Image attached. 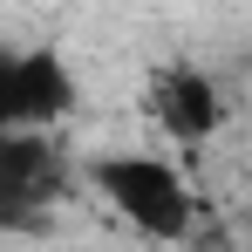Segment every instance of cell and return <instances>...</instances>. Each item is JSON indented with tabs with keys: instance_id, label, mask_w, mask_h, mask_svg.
<instances>
[{
	"instance_id": "cell-1",
	"label": "cell",
	"mask_w": 252,
	"mask_h": 252,
	"mask_svg": "<svg viewBox=\"0 0 252 252\" xmlns=\"http://www.w3.org/2000/svg\"><path fill=\"white\" fill-rule=\"evenodd\" d=\"M89 184L102 191V205L129 232H143V239H191L198 198H191L184 170L164 164L157 150H109V157L89 164Z\"/></svg>"
},
{
	"instance_id": "cell-2",
	"label": "cell",
	"mask_w": 252,
	"mask_h": 252,
	"mask_svg": "<svg viewBox=\"0 0 252 252\" xmlns=\"http://www.w3.org/2000/svg\"><path fill=\"white\" fill-rule=\"evenodd\" d=\"M143 102H150V116H157V129L170 143H211L225 129V95L191 62H164L150 75V89H143Z\"/></svg>"
},
{
	"instance_id": "cell-3",
	"label": "cell",
	"mask_w": 252,
	"mask_h": 252,
	"mask_svg": "<svg viewBox=\"0 0 252 252\" xmlns=\"http://www.w3.org/2000/svg\"><path fill=\"white\" fill-rule=\"evenodd\" d=\"M75 68L62 48H21V123L28 129H55L75 109Z\"/></svg>"
},
{
	"instance_id": "cell-4",
	"label": "cell",
	"mask_w": 252,
	"mask_h": 252,
	"mask_svg": "<svg viewBox=\"0 0 252 252\" xmlns=\"http://www.w3.org/2000/svg\"><path fill=\"white\" fill-rule=\"evenodd\" d=\"M0 129H28L21 123V48H0Z\"/></svg>"
}]
</instances>
